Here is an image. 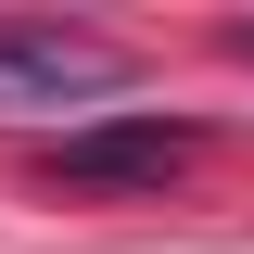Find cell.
<instances>
[{"label": "cell", "instance_id": "3957f363", "mask_svg": "<svg viewBox=\"0 0 254 254\" xmlns=\"http://www.w3.org/2000/svg\"><path fill=\"white\" fill-rule=\"evenodd\" d=\"M242 51H254V26H242Z\"/></svg>", "mask_w": 254, "mask_h": 254}, {"label": "cell", "instance_id": "7a4b0ae2", "mask_svg": "<svg viewBox=\"0 0 254 254\" xmlns=\"http://www.w3.org/2000/svg\"><path fill=\"white\" fill-rule=\"evenodd\" d=\"M127 51L102 26H64V13H13L0 26V89L13 102H76V89H115Z\"/></svg>", "mask_w": 254, "mask_h": 254}, {"label": "cell", "instance_id": "6da1fadb", "mask_svg": "<svg viewBox=\"0 0 254 254\" xmlns=\"http://www.w3.org/2000/svg\"><path fill=\"white\" fill-rule=\"evenodd\" d=\"M190 153H203L190 115H89L64 140H38V178L51 190H165Z\"/></svg>", "mask_w": 254, "mask_h": 254}]
</instances>
